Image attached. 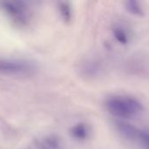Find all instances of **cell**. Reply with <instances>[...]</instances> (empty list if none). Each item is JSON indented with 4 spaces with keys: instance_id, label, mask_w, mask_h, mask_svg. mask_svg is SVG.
Wrapping results in <instances>:
<instances>
[{
    "instance_id": "6da1fadb",
    "label": "cell",
    "mask_w": 149,
    "mask_h": 149,
    "mask_svg": "<svg viewBox=\"0 0 149 149\" xmlns=\"http://www.w3.org/2000/svg\"><path fill=\"white\" fill-rule=\"evenodd\" d=\"M107 112L118 119H133L142 113V103L136 98L128 95H113L105 103Z\"/></svg>"
},
{
    "instance_id": "7a4b0ae2",
    "label": "cell",
    "mask_w": 149,
    "mask_h": 149,
    "mask_svg": "<svg viewBox=\"0 0 149 149\" xmlns=\"http://www.w3.org/2000/svg\"><path fill=\"white\" fill-rule=\"evenodd\" d=\"M0 8L16 25L25 26L30 22V10L22 1H2L0 2Z\"/></svg>"
},
{
    "instance_id": "3957f363",
    "label": "cell",
    "mask_w": 149,
    "mask_h": 149,
    "mask_svg": "<svg viewBox=\"0 0 149 149\" xmlns=\"http://www.w3.org/2000/svg\"><path fill=\"white\" fill-rule=\"evenodd\" d=\"M35 66L31 62L19 59L0 60V73L10 76H28L34 72Z\"/></svg>"
},
{
    "instance_id": "277c9868",
    "label": "cell",
    "mask_w": 149,
    "mask_h": 149,
    "mask_svg": "<svg viewBox=\"0 0 149 149\" xmlns=\"http://www.w3.org/2000/svg\"><path fill=\"white\" fill-rule=\"evenodd\" d=\"M69 134L74 141L84 142L91 138L92 128L88 124L85 122H79L70 128Z\"/></svg>"
},
{
    "instance_id": "5b68a950",
    "label": "cell",
    "mask_w": 149,
    "mask_h": 149,
    "mask_svg": "<svg viewBox=\"0 0 149 149\" xmlns=\"http://www.w3.org/2000/svg\"><path fill=\"white\" fill-rule=\"evenodd\" d=\"M115 128L124 139L131 141H137L140 130L134 125L123 120H118L115 122Z\"/></svg>"
},
{
    "instance_id": "8992f818",
    "label": "cell",
    "mask_w": 149,
    "mask_h": 149,
    "mask_svg": "<svg viewBox=\"0 0 149 149\" xmlns=\"http://www.w3.org/2000/svg\"><path fill=\"white\" fill-rule=\"evenodd\" d=\"M37 147L38 149H61L62 144L58 136L50 134L38 141Z\"/></svg>"
},
{
    "instance_id": "52a82bcc",
    "label": "cell",
    "mask_w": 149,
    "mask_h": 149,
    "mask_svg": "<svg viewBox=\"0 0 149 149\" xmlns=\"http://www.w3.org/2000/svg\"><path fill=\"white\" fill-rule=\"evenodd\" d=\"M81 71L86 77H96L101 72V64L95 59H87L84 62Z\"/></svg>"
},
{
    "instance_id": "ba28073f",
    "label": "cell",
    "mask_w": 149,
    "mask_h": 149,
    "mask_svg": "<svg viewBox=\"0 0 149 149\" xmlns=\"http://www.w3.org/2000/svg\"><path fill=\"white\" fill-rule=\"evenodd\" d=\"M112 34L114 39L122 45H127L130 41V36L122 25H114L112 28Z\"/></svg>"
},
{
    "instance_id": "9c48e42d",
    "label": "cell",
    "mask_w": 149,
    "mask_h": 149,
    "mask_svg": "<svg viewBox=\"0 0 149 149\" xmlns=\"http://www.w3.org/2000/svg\"><path fill=\"white\" fill-rule=\"evenodd\" d=\"M58 8L62 20L65 24L71 23L72 19V8L71 3L67 1H60L58 3Z\"/></svg>"
},
{
    "instance_id": "30bf717a",
    "label": "cell",
    "mask_w": 149,
    "mask_h": 149,
    "mask_svg": "<svg viewBox=\"0 0 149 149\" xmlns=\"http://www.w3.org/2000/svg\"><path fill=\"white\" fill-rule=\"evenodd\" d=\"M126 10L135 17H143L145 14L144 9L141 3L136 0H129L125 3Z\"/></svg>"
},
{
    "instance_id": "8fae6325",
    "label": "cell",
    "mask_w": 149,
    "mask_h": 149,
    "mask_svg": "<svg viewBox=\"0 0 149 149\" xmlns=\"http://www.w3.org/2000/svg\"><path fill=\"white\" fill-rule=\"evenodd\" d=\"M137 141L145 149H149V131L140 130Z\"/></svg>"
}]
</instances>
